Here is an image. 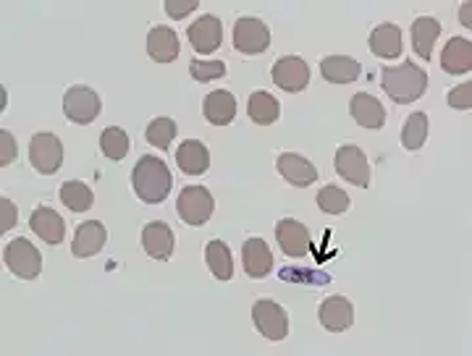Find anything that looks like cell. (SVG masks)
Wrapping results in <instances>:
<instances>
[{
  "label": "cell",
  "instance_id": "484cf974",
  "mask_svg": "<svg viewBox=\"0 0 472 356\" xmlns=\"http://www.w3.org/2000/svg\"><path fill=\"white\" fill-rule=\"evenodd\" d=\"M441 34V24L431 16H423L412 24V48L420 58H425V63L433 56V45L439 40Z\"/></svg>",
  "mask_w": 472,
  "mask_h": 356
},
{
  "label": "cell",
  "instance_id": "44dd1931",
  "mask_svg": "<svg viewBox=\"0 0 472 356\" xmlns=\"http://www.w3.org/2000/svg\"><path fill=\"white\" fill-rule=\"evenodd\" d=\"M242 263L250 278H265L273 270V254L263 238H247L242 249Z\"/></svg>",
  "mask_w": 472,
  "mask_h": 356
},
{
  "label": "cell",
  "instance_id": "ba28073f",
  "mask_svg": "<svg viewBox=\"0 0 472 356\" xmlns=\"http://www.w3.org/2000/svg\"><path fill=\"white\" fill-rule=\"evenodd\" d=\"M334 168L342 178H346L349 183L360 186V189H368L370 186V165H368V157L365 152L354 145H344V147L336 149V157H334Z\"/></svg>",
  "mask_w": 472,
  "mask_h": 356
},
{
  "label": "cell",
  "instance_id": "74e56055",
  "mask_svg": "<svg viewBox=\"0 0 472 356\" xmlns=\"http://www.w3.org/2000/svg\"><path fill=\"white\" fill-rule=\"evenodd\" d=\"M200 3L197 0H165V13L171 19H184L189 11H194Z\"/></svg>",
  "mask_w": 472,
  "mask_h": 356
},
{
  "label": "cell",
  "instance_id": "e575fe53",
  "mask_svg": "<svg viewBox=\"0 0 472 356\" xmlns=\"http://www.w3.org/2000/svg\"><path fill=\"white\" fill-rule=\"evenodd\" d=\"M449 105L457 108V111H470L472 108V85L470 79L459 87H454L449 92Z\"/></svg>",
  "mask_w": 472,
  "mask_h": 356
},
{
  "label": "cell",
  "instance_id": "7a4b0ae2",
  "mask_svg": "<svg viewBox=\"0 0 472 356\" xmlns=\"http://www.w3.org/2000/svg\"><path fill=\"white\" fill-rule=\"evenodd\" d=\"M380 85L383 92L396 102V105H409L420 100L428 89V74L417 63L405 60L399 66H386L380 71Z\"/></svg>",
  "mask_w": 472,
  "mask_h": 356
},
{
  "label": "cell",
  "instance_id": "4fadbf2b",
  "mask_svg": "<svg viewBox=\"0 0 472 356\" xmlns=\"http://www.w3.org/2000/svg\"><path fill=\"white\" fill-rule=\"evenodd\" d=\"M317 317L328 333H344L354 323V307L346 297H328L320 304Z\"/></svg>",
  "mask_w": 472,
  "mask_h": 356
},
{
  "label": "cell",
  "instance_id": "7402d4cb",
  "mask_svg": "<svg viewBox=\"0 0 472 356\" xmlns=\"http://www.w3.org/2000/svg\"><path fill=\"white\" fill-rule=\"evenodd\" d=\"M441 68L446 74H470L472 42L465 37H451L441 53Z\"/></svg>",
  "mask_w": 472,
  "mask_h": 356
},
{
  "label": "cell",
  "instance_id": "f35d334b",
  "mask_svg": "<svg viewBox=\"0 0 472 356\" xmlns=\"http://www.w3.org/2000/svg\"><path fill=\"white\" fill-rule=\"evenodd\" d=\"M470 11H472L470 3H465V5L459 8V22H462L465 27H470Z\"/></svg>",
  "mask_w": 472,
  "mask_h": 356
},
{
  "label": "cell",
  "instance_id": "8fae6325",
  "mask_svg": "<svg viewBox=\"0 0 472 356\" xmlns=\"http://www.w3.org/2000/svg\"><path fill=\"white\" fill-rule=\"evenodd\" d=\"M273 85L286 92H302L310 85V66L297 56H286L273 63Z\"/></svg>",
  "mask_w": 472,
  "mask_h": 356
},
{
  "label": "cell",
  "instance_id": "836d02e7",
  "mask_svg": "<svg viewBox=\"0 0 472 356\" xmlns=\"http://www.w3.org/2000/svg\"><path fill=\"white\" fill-rule=\"evenodd\" d=\"M189 74H191L194 82H213V79H223V76H226V63H223V60H210V63L191 60V63H189Z\"/></svg>",
  "mask_w": 472,
  "mask_h": 356
},
{
  "label": "cell",
  "instance_id": "cb8c5ba5",
  "mask_svg": "<svg viewBox=\"0 0 472 356\" xmlns=\"http://www.w3.org/2000/svg\"><path fill=\"white\" fill-rule=\"evenodd\" d=\"M176 165L187 176H202L210 168V152H208V147L202 142L187 139L182 147L176 149Z\"/></svg>",
  "mask_w": 472,
  "mask_h": 356
},
{
  "label": "cell",
  "instance_id": "4dcf8cb0",
  "mask_svg": "<svg viewBox=\"0 0 472 356\" xmlns=\"http://www.w3.org/2000/svg\"><path fill=\"white\" fill-rule=\"evenodd\" d=\"M428 139V116L425 113H412L402 129V147L405 149H420Z\"/></svg>",
  "mask_w": 472,
  "mask_h": 356
},
{
  "label": "cell",
  "instance_id": "d4e9b609",
  "mask_svg": "<svg viewBox=\"0 0 472 356\" xmlns=\"http://www.w3.org/2000/svg\"><path fill=\"white\" fill-rule=\"evenodd\" d=\"M370 50L378 58H399L402 56V30L396 24H378L370 34Z\"/></svg>",
  "mask_w": 472,
  "mask_h": 356
},
{
  "label": "cell",
  "instance_id": "30bf717a",
  "mask_svg": "<svg viewBox=\"0 0 472 356\" xmlns=\"http://www.w3.org/2000/svg\"><path fill=\"white\" fill-rule=\"evenodd\" d=\"M276 238H279V246L283 249L286 257H294V260H302L307 257V252L313 249V238L307 226H302L299 220H279L276 226Z\"/></svg>",
  "mask_w": 472,
  "mask_h": 356
},
{
  "label": "cell",
  "instance_id": "277c9868",
  "mask_svg": "<svg viewBox=\"0 0 472 356\" xmlns=\"http://www.w3.org/2000/svg\"><path fill=\"white\" fill-rule=\"evenodd\" d=\"M176 209H179V218L187 226L200 228V226H205L213 218L216 200H213V194L205 186H187V189H182V194L176 200Z\"/></svg>",
  "mask_w": 472,
  "mask_h": 356
},
{
  "label": "cell",
  "instance_id": "f1b7e54d",
  "mask_svg": "<svg viewBox=\"0 0 472 356\" xmlns=\"http://www.w3.org/2000/svg\"><path fill=\"white\" fill-rule=\"evenodd\" d=\"M61 202L71 212H87L94 205V194L82 181H66L61 186Z\"/></svg>",
  "mask_w": 472,
  "mask_h": 356
},
{
  "label": "cell",
  "instance_id": "1f68e13d",
  "mask_svg": "<svg viewBox=\"0 0 472 356\" xmlns=\"http://www.w3.org/2000/svg\"><path fill=\"white\" fill-rule=\"evenodd\" d=\"M176 131H179V126H176V120L171 119H156L150 126H147V131H145V139L157 149H168L171 147V142H174V137H176Z\"/></svg>",
  "mask_w": 472,
  "mask_h": 356
},
{
  "label": "cell",
  "instance_id": "3957f363",
  "mask_svg": "<svg viewBox=\"0 0 472 356\" xmlns=\"http://www.w3.org/2000/svg\"><path fill=\"white\" fill-rule=\"evenodd\" d=\"M3 263L22 280H34L42 272V254L37 252V246L31 241H27V238L8 241V246L3 252Z\"/></svg>",
  "mask_w": 472,
  "mask_h": 356
},
{
  "label": "cell",
  "instance_id": "ffe728a7",
  "mask_svg": "<svg viewBox=\"0 0 472 356\" xmlns=\"http://www.w3.org/2000/svg\"><path fill=\"white\" fill-rule=\"evenodd\" d=\"M349 113H352V119L357 120L362 129H383V123H386V111H383V105L378 102L373 94H365V92H360V94H354L352 97V102H349Z\"/></svg>",
  "mask_w": 472,
  "mask_h": 356
},
{
  "label": "cell",
  "instance_id": "7c38bea8",
  "mask_svg": "<svg viewBox=\"0 0 472 356\" xmlns=\"http://www.w3.org/2000/svg\"><path fill=\"white\" fill-rule=\"evenodd\" d=\"M194 53H216L223 42V24L216 16H202L187 30Z\"/></svg>",
  "mask_w": 472,
  "mask_h": 356
},
{
  "label": "cell",
  "instance_id": "f546056e",
  "mask_svg": "<svg viewBox=\"0 0 472 356\" xmlns=\"http://www.w3.org/2000/svg\"><path fill=\"white\" fill-rule=\"evenodd\" d=\"M129 147H131V142H129L124 129H119V126H108V129L100 134V149H102V155H105L108 160H113V163H121L126 155H129Z\"/></svg>",
  "mask_w": 472,
  "mask_h": 356
},
{
  "label": "cell",
  "instance_id": "52a82bcc",
  "mask_svg": "<svg viewBox=\"0 0 472 356\" xmlns=\"http://www.w3.org/2000/svg\"><path fill=\"white\" fill-rule=\"evenodd\" d=\"M63 113L71 123H93L100 113V94L90 87H71L63 94Z\"/></svg>",
  "mask_w": 472,
  "mask_h": 356
},
{
  "label": "cell",
  "instance_id": "d6986e66",
  "mask_svg": "<svg viewBox=\"0 0 472 356\" xmlns=\"http://www.w3.org/2000/svg\"><path fill=\"white\" fill-rule=\"evenodd\" d=\"M179 37L171 27H153L147 34V56L156 63H174L179 58Z\"/></svg>",
  "mask_w": 472,
  "mask_h": 356
},
{
  "label": "cell",
  "instance_id": "6da1fadb",
  "mask_svg": "<svg viewBox=\"0 0 472 356\" xmlns=\"http://www.w3.org/2000/svg\"><path fill=\"white\" fill-rule=\"evenodd\" d=\"M131 186L145 205H160L168 200V194L174 189V176L160 157L145 155L137 160V165L131 171Z\"/></svg>",
  "mask_w": 472,
  "mask_h": 356
},
{
  "label": "cell",
  "instance_id": "8d00e7d4",
  "mask_svg": "<svg viewBox=\"0 0 472 356\" xmlns=\"http://www.w3.org/2000/svg\"><path fill=\"white\" fill-rule=\"evenodd\" d=\"M13 226H16V205L0 197V234L5 236V231H11Z\"/></svg>",
  "mask_w": 472,
  "mask_h": 356
},
{
  "label": "cell",
  "instance_id": "5bb4252c",
  "mask_svg": "<svg viewBox=\"0 0 472 356\" xmlns=\"http://www.w3.org/2000/svg\"><path fill=\"white\" fill-rule=\"evenodd\" d=\"M276 168H279V174L291 186H299V189L310 186V183H315V178H317V168H315L307 157H302L297 152H283V155H279Z\"/></svg>",
  "mask_w": 472,
  "mask_h": 356
},
{
  "label": "cell",
  "instance_id": "9c48e42d",
  "mask_svg": "<svg viewBox=\"0 0 472 356\" xmlns=\"http://www.w3.org/2000/svg\"><path fill=\"white\" fill-rule=\"evenodd\" d=\"M271 45V30L265 27V22L260 19H239L234 24V48L245 56H257L265 53Z\"/></svg>",
  "mask_w": 472,
  "mask_h": 356
},
{
  "label": "cell",
  "instance_id": "8992f818",
  "mask_svg": "<svg viewBox=\"0 0 472 356\" xmlns=\"http://www.w3.org/2000/svg\"><path fill=\"white\" fill-rule=\"evenodd\" d=\"M252 323L257 327V333L268 341H283L289 335V315L281 304L271 301V298H260L252 307Z\"/></svg>",
  "mask_w": 472,
  "mask_h": 356
},
{
  "label": "cell",
  "instance_id": "ac0fdd59",
  "mask_svg": "<svg viewBox=\"0 0 472 356\" xmlns=\"http://www.w3.org/2000/svg\"><path fill=\"white\" fill-rule=\"evenodd\" d=\"M202 113H205V120L213 126H228L236 119V97L226 89H216L205 97Z\"/></svg>",
  "mask_w": 472,
  "mask_h": 356
},
{
  "label": "cell",
  "instance_id": "d6a6232c",
  "mask_svg": "<svg viewBox=\"0 0 472 356\" xmlns=\"http://www.w3.org/2000/svg\"><path fill=\"white\" fill-rule=\"evenodd\" d=\"M315 202H317V208L323 212H328V215H342V212L349 209V194L342 191L339 186H325V189L317 191Z\"/></svg>",
  "mask_w": 472,
  "mask_h": 356
},
{
  "label": "cell",
  "instance_id": "83f0119b",
  "mask_svg": "<svg viewBox=\"0 0 472 356\" xmlns=\"http://www.w3.org/2000/svg\"><path fill=\"white\" fill-rule=\"evenodd\" d=\"M205 263L210 267V272L216 275V280H231L234 278V257H231V249L213 238L208 246H205Z\"/></svg>",
  "mask_w": 472,
  "mask_h": 356
},
{
  "label": "cell",
  "instance_id": "2e32d148",
  "mask_svg": "<svg viewBox=\"0 0 472 356\" xmlns=\"http://www.w3.org/2000/svg\"><path fill=\"white\" fill-rule=\"evenodd\" d=\"M142 246L153 260H171L176 236H174L171 226H165V223H147L142 228Z\"/></svg>",
  "mask_w": 472,
  "mask_h": 356
},
{
  "label": "cell",
  "instance_id": "d590c367",
  "mask_svg": "<svg viewBox=\"0 0 472 356\" xmlns=\"http://www.w3.org/2000/svg\"><path fill=\"white\" fill-rule=\"evenodd\" d=\"M16 160V142H13V134L11 131H0V165H11Z\"/></svg>",
  "mask_w": 472,
  "mask_h": 356
},
{
  "label": "cell",
  "instance_id": "e0dca14e",
  "mask_svg": "<svg viewBox=\"0 0 472 356\" xmlns=\"http://www.w3.org/2000/svg\"><path fill=\"white\" fill-rule=\"evenodd\" d=\"M30 228L50 246H58L66 238V223L53 208H37L31 212Z\"/></svg>",
  "mask_w": 472,
  "mask_h": 356
},
{
  "label": "cell",
  "instance_id": "603a6c76",
  "mask_svg": "<svg viewBox=\"0 0 472 356\" xmlns=\"http://www.w3.org/2000/svg\"><path fill=\"white\" fill-rule=\"evenodd\" d=\"M320 74L331 85H352L360 79L362 66L349 56H328V58L320 60Z\"/></svg>",
  "mask_w": 472,
  "mask_h": 356
},
{
  "label": "cell",
  "instance_id": "9a60e30c",
  "mask_svg": "<svg viewBox=\"0 0 472 356\" xmlns=\"http://www.w3.org/2000/svg\"><path fill=\"white\" fill-rule=\"evenodd\" d=\"M105 241H108L105 226L97 223V220H87V223H82V226L76 228L74 241H71V252H74V257H79V260L94 257L97 252H102Z\"/></svg>",
  "mask_w": 472,
  "mask_h": 356
},
{
  "label": "cell",
  "instance_id": "4316f807",
  "mask_svg": "<svg viewBox=\"0 0 472 356\" xmlns=\"http://www.w3.org/2000/svg\"><path fill=\"white\" fill-rule=\"evenodd\" d=\"M247 113L250 119L257 123V126H271L276 120L281 119V105L273 94L257 89L250 94V102H247Z\"/></svg>",
  "mask_w": 472,
  "mask_h": 356
},
{
  "label": "cell",
  "instance_id": "5b68a950",
  "mask_svg": "<svg viewBox=\"0 0 472 356\" xmlns=\"http://www.w3.org/2000/svg\"><path fill=\"white\" fill-rule=\"evenodd\" d=\"M30 163L31 168L42 176H53L58 174L63 165V145L61 139L50 131H40L34 134L30 142Z\"/></svg>",
  "mask_w": 472,
  "mask_h": 356
}]
</instances>
